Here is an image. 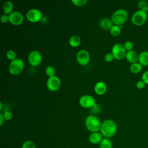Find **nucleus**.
<instances>
[{"label": "nucleus", "instance_id": "obj_1", "mask_svg": "<svg viewBox=\"0 0 148 148\" xmlns=\"http://www.w3.org/2000/svg\"><path fill=\"white\" fill-rule=\"evenodd\" d=\"M117 130V126L116 123L113 120L106 119L101 123L100 131L105 138H112L116 134Z\"/></svg>", "mask_w": 148, "mask_h": 148}, {"label": "nucleus", "instance_id": "obj_2", "mask_svg": "<svg viewBox=\"0 0 148 148\" xmlns=\"http://www.w3.org/2000/svg\"><path fill=\"white\" fill-rule=\"evenodd\" d=\"M101 123L99 119L94 115L88 116L85 120L86 127L91 132H95L100 131Z\"/></svg>", "mask_w": 148, "mask_h": 148}, {"label": "nucleus", "instance_id": "obj_3", "mask_svg": "<svg viewBox=\"0 0 148 148\" xmlns=\"http://www.w3.org/2000/svg\"><path fill=\"white\" fill-rule=\"evenodd\" d=\"M128 12L124 9L116 10L112 15L111 20L114 25L120 26L123 25L128 18Z\"/></svg>", "mask_w": 148, "mask_h": 148}, {"label": "nucleus", "instance_id": "obj_4", "mask_svg": "<svg viewBox=\"0 0 148 148\" xmlns=\"http://www.w3.org/2000/svg\"><path fill=\"white\" fill-rule=\"evenodd\" d=\"M24 68V62L20 58H16L12 61L9 65V71L12 75H18L23 71Z\"/></svg>", "mask_w": 148, "mask_h": 148}, {"label": "nucleus", "instance_id": "obj_5", "mask_svg": "<svg viewBox=\"0 0 148 148\" xmlns=\"http://www.w3.org/2000/svg\"><path fill=\"white\" fill-rule=\"evenodd\" d=\"M111 53L116 60H120L125 57L127 51L124 45L119 43H116L112 46Z\"/></svg>", "mask_w": 148, "mask_h": 148}, {"label": "nucleus", "instance_id": "obj_6", "mask_svg": "<svg viewBox=\"0 0 148 148\" xmlns=\"http://www.w3.org/2000/svg\"><path fill=\"white\" fill-rule=\"evenodd\" d=\"M147 19V13L139 9L134 12L131 17V21L132 23L136 25H142L144 24Z\"/></svg>", "mask_w": 148, "mask_h": 148}, {"label": "nucleus", "instance_id": "obj_7", "mask_svg": "<svg viewBox=\"0 0 148 148\" xmlns=\"http://www.w3.org/2000/svg\"><path fill=\"white\" fill-rule=\"evenodd\" d=\"M28 61L29 64L33 66H37L40 64L42 61L41 53L38 50L31 51L28 56Z\"/></svg>", "mask_w": 148, "mask_h": 148}, {"label": "nucleus", "instance_id": "obj_8", "mask_svg": "<svg viewBox=\"0 0 148 148\" xmlns=\"http://www.w3.org/2000/svg\"><path fill=\"white\" fill-rule=\"evenodd\" d=\"M79 103L82 108L89 109L94 106V105H95V100L92 96L86 94L82 95L80 98L79 100Z\"/></svg>", "mask_w": 148, "mask_h": 148}, {"label": "nucleus", "instance_id": "obj_9", "mask_svg": "<svg viewBox=\"0 0 148 148\" xmlns=\"http://www.w3.org/2000/svg\"><path fill=\"white\" fill-rule=\"evenodd\" d=\"M61 84V82L60 79L56 75L52 77H49L46 82L47 88L51 91H56L59 90Z\"/></svg>", "mask_w": 148, "mask_h": 148}, {"label": "nucleus", "instance_id": "obj_10", "mask_svg": "<svg viewBox=\"0 0 148 148\" xmlns=\"http://www.w3.org/2000/svg\"><path fill=\"white\" fill-rule=\"evenodd\" d=\"M42 16V13L40 10L35 8L28 10L26 13L27 19L32 23H36L40 21Z\"/></svg>", "mask_w": 148, "mask_h": 148}, {"label": "nucleus", "instance_id": "obj_11", "mask_svg": "<svg viewBox=\"0 0 148 148\" xmlns=\"http://www.w3.org/2000/svg\"><path fill=\"white\" fill-rule=\"evenodd\" d=\"M90 60V56L88 51L85 49L80 50L76 54V61L81 65H86Z\"/></svg>", "mask_w": 148, "mask_h": 148}, {"label": "nucleus", "instance_id": "obj_12", "mask_svg": "<svg viewBox=\"0 0 148 148\" xmlns=\"http://www.w3.org/2000/svg\"><path fill=\"white\" fill-rule=\"evenodd\" d=\"M9 20L10 24L14 25H19L24 21L23 14L18 11H13L9 14Z\"/></svg>", "mask_w": 148, "mask_h": 148}, {"label": "nucleus", "instance_id": "obj_13", "mask_svg": "<svg viewBox=\"0 0 148 148\" xmlns=\"http://www.w3.org/2000/svg\"><path fill=\"white\" fill-rule=\"evenodd\" d=\"M95 92L99 95H103L107 91L106 84L102 81L98 82L94 86V88Z\"/></svg>", "mask_w": 148, "mask_h": 148}, {"label": "nucleus", "instance_id": "obj_14", "mask_svg": "<svg viewBox=\"0 0 148 148\" xmlns=\"http://www.w3.org/2000/svg\"><path fill=\"white\" fill-rule=\"evenodd\" d=\"M125 58L131 64L137 62L139 58V54L134 50H130L127 51Z\"/></svg>", "mask_w": 148, "mask_h": 148}, {"label": "nucleus", "instance_id": "obj_15", "mask_svg": "<svg viewBox=\"0 0 148 148\" xmlns=\"http://www.w3.org/2000/svg\"><path fill=\"white\" fill-rule=\"evenodd\" d=\"M102 140V135L101 134V133L98 132H91V134L89 136L90 142L91 143L94 145L100 143Z\"/></svg>", "mask_w": 148, "mask_h": 148}, {"label": "nucleus", "instance_id": "obj_16", "mask_svg": "<svg viewBox=\"0 0 148 148\" xmlns=\"http://www.w3.org/2000/svg\"><path fill=\"white\" fill-rule=\"evenodd\" d=\"M114 25L113 21L111 18H103L99 22V26L102 29L108 30L112 28V27Z\"/></svg>", "mask_w": 148, "mask_h": 148}, {"label": "nucleus", "instance_id": "obj_17", "mask_svg": "<svg viewBox=\"0 0 148 148\" xmlns=\"http://www.w3.org/2000/svg\"><path fill=\"white\" fill-rule=\"evenodd\" d=\"M138 62L142 66L148 65V51H143L139 54Z\"/></svg>", "mask_w": 148, "mask_h": 148}, {"label": "nucleus", "instance_id": "obj_18", "mask_svg": "<svg viewBox=\"0 0 148 148\" xmlns=\"http://www.w3.org/2000/svg\"><path fill=\"white\" fill-rule=\"evenodd\" d=\"M14 8V5L12 2L10 1H6L3 5V12L5 14H10L12 12H13V10Z\"/></svg>", "mask_w": 148, "mask_h": 148}, {"label": "nucleus", "instance_id": "obj_19", "mask_svg": "<svg viewBox=\"0 0 148 148\" xmlns=\"http://www.w3.org/2000/svg\"><path fill=\"white\" fill-rule=\"evenodd\" d=\"M81 43V39L78 35H73L69 39V44L72 47H77Z\"/></svg>", "mask_w": 148, "mask_h": 148}, {"label": "nucleus", "instance_id": "obj_20", "mask_svg": "<svg viewBox=\"0 0 148 148\" xmlns=\"http://www.w3.org/2000/svg\"><path fill=\"white\" fill-rule=\"evenodd\" d=\"M130 71L134 73H137L141 71L142 69V65L138 62L131 64L130 66Z\"/></svg>", "mask_w": 148, "mask_h": 148}, {"label": "nucleus", "instance_id": "obj_21", "mask_svg": "<svg viewBox=\"0 0 148 148\" xmlns=\"http://www.w3.org/2000/svg\"><path fill=\"white\" fill-rule=\"evenodd\" d=\"M99 148H112V143L109 138L102 139L99 143Z\"/></svg>", "mask_w": 148, "mask_h": 148}, {"label": "nucleus", "instance_id": "obj_22", "mask_svg": "<svg viewBox=\"0 0 148 148\" xmlns=\"http://www.w3.org/2000/svg\"><path fill=\"white\" fill-rule=\"evenodd\" d=\"M121 32V28L117 25H113L110 29V33L113 36H117L120 35Z\"/></svg>", "mask_w": 148, "mask_h": 148}, {"label": "nucleus", "instance_id": "obj_23", "mask_svg": "<svg viewBox=\"0 0 148 148\" xmlns=\"http://www.w3.org/2000/svg\"><path fill=\"white\" fill-rule=\"evenodd\" d=\"M138 7L139 10H141L146 13L148 12V3L147 1L144 0L140 1L138 3Z\"/></svg>", "mask_w": 148, "mask_h": 148}, {"label": "nucleus", "instance_id": "obj_24", "mask_svg": "<svg viewBox=\"0 0 148 148\" xmlns=\"http://www.w3.org/2000/svg\"><path fill=\"white\" fill-rule=\"evenodd\" d=\"M45 73L47 76L49 77H52L55 76L56 74V69L55 68L51 65H49L45 69Z\"/></svg>", "mask_w": 148, "mask_h": 148}, {"label": "nucleus", "instance_id": "obj_25", "mask_svg": "<svg viewBox=\"0 0 148 148\" xmlns=\"http://www.w3.org/2000/svg\"><path fill=\"white\" fill-rule=\"evenodd\" d=\"M7 58L10 61H13L16 58V53L13 50H9L6 54Z\"/></svg>", "mask_w": 148, "mask_h": 148}, {"label": "nucleus", "instance_id": "obj_26", "mask_svg": "<svg viewBox=\"0 0 148 148\" xmlns=\"http://www.w3.org/2000/svg\"><path fill=\"white\" fill-rule=\"evenodd\" d=\"M21 148H36V146L32 141L26 140L23 143Z\"/></svg>", "mask_w": 148, "mask_h": 148}, {"label": "nucleus", "instance_id": "obj_27", "mask_svg": "<svg viewBox=\"0 0 148 148\" xmlns=\"http://www.w3.org/2000/svg\"><path fill=\"white\" fill-rule=\"evenodd\" d=\"M87 0H72V3L76 6H82L87 3Z\"/></svg>", "mask_w": 148, "mask_h": 148}, {"label": "nucleus", "instance_id": "obj_28", "mask_svg": "<svg viewBox=\"0 0 148 148\" xmlns=\"http://www.w3.org/2000/svg\"><path fill=\"white\" fill-rule=\"evenodd\" d=\"M123 45H124V47L127 51L132 50L134 45H133V43L132 42H131L130 40H127V41L125 42V43H124Z\"/></svg>", "mask_w": 148, "mask_h": 148}, {"label": "nucleus", "instance_id": "obj_29", "mask_svg": "<svg viewBox=\"0 0 148 148\" xmlns=\"http://www.w3.org/2000/svg\"><path fill=\"white\" fill-rule=\"evenodd\" d=\"M3 115L5 120H6V121H9L13 117V114H12V112L10 111H9V110L5 111L3 112Z\"/></svg>", "mask_w": 148, "mask_h": 148}, {"label": "nucleus", "instance_id": "obj_30", "mask_svg": "<svg viewBox=\"0 0 148 148\" xmlns=\"http://www.w3.org/2000/svg\"><path fill=\"white\" fill-rule=\"evenodd\" d=\"M114 57L112 53H108L104 56V60L106 62H111L113 60Z\"/></svg>", "mask_w": 148, "mask_h": 148}, {"label": "nucleus", "instance_id": "obj_31", "mask_svg": "<svg viewBox=\"0 0 148 148\" xmlns=\"http://www.w3.org/2000/svg\"><path fill=\"white\" fill-rule=\"evenodd\" d=\"M142 80L145 83V84H148V70L146 71L142 75Z\"/></svg>", "mask_w": 148, "mask_h": 148}, {"label": "nucleus", "instance_id": "obj_32", "mask_svg": "<svg viewBox=\"0 0 148 148\" xmlns=\"http://www.w3.org/2000/svg\"><path fill=\"white\" fill-rule=\"evenodd\" d=\"M1 21L3 23H7L9 21V15L8 14H2L1 17Z\"/></svg>", "mask_w": 148, "mask_h": 148}, {"label": "nucleus", "instance_id": "obj_33", "mask_svg": "<svg viewBox=\"0 0 148 148\" xmlns=\"http://www.w3.org/2000/svg\"><path fill=\"white\" fill-rule=\"evenodd\" d=\"M145 83L142 80H139L137 83H136V87L139 89H142L145 87Z\"/></svg>", "mask_w": 148, "mask_h": 148}, {"label": "nucleus", "instance_id": "obj_34", "mask_svg": "<svg viewBox=\"0 0 148 148\" xmlns=\"http://www.w3.org/2000/svg\"><path fill=\"white\" fill-rule=\"evenodd\" d=\"M4 121H5V119H4L3 113H0V125L1 126H2L3 125Z\"/></svg>", "mask_w": 148, "mask_h": 148}, {"label": "nucleus", "instance_id": "obj_35", "mask_svg": "<svg viewBox=\"0 0 148 148\" xmlns=\"http://www.w3.org/2000/svg\"><path fill=\"white\" fill-rule=\"evenodd\" d=\"M3 108V103L2 102H0V110L1 111Z\"/></svg>", "mask_w": 148, "mask_h": 148}]
</instances>
